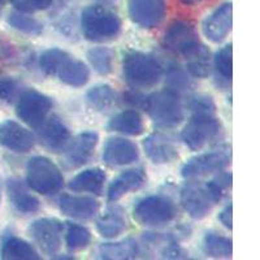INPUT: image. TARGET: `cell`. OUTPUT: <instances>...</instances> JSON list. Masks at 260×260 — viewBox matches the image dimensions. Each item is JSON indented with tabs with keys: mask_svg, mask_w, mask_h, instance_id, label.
Masks as SVG:
<instances>
[{
	"mask_svg": "<svg viewBox=\"0 0 260 260\" xmlns=\"http://www.w3.org/2000/svg\"><path fill=\"white\" fill-rule=\"evenodd\" d=\"M81 27L90 42H108L115 39L121 30V21L113 12L101 6L87 7L81 16Z\"/></svg>",
	"mask_w": 260,
	"mask_h": 260,
	"instance_id": "cell-1",
	"label": "cell"
},
{
	"mask_svg": "<svg viewBox=\"0 0 260 260\" xmlns=\"http://www.w3.org/2000/svg\"><path fill=\"white\" fill-rule=\"evenodd\" d=\"M143 107L152 121L162 127L176 126L183 118V110L177 91L166 89L145 98Z\"/></svg>",
	"mask_w": 260,
	"mask_h": 260,
	"instance_id": "cell-2",
	"label": "cell"
},
{
	"mask_svg": "<svg viewBox=\"0 0 260 260\" xmlns=\"http://www.w3.org/2000/svg\"><path fill=\"white\" fill-rule=\"evenodd\" d=\"M122 72L127 82L138 87L154 86L161 78L162 68L160 62L148 53L129 52L122 61Z\"/></svg>",
	"mask_w": 260,
	"mask_h": 260,
	"instance_id": "cell-3",
	"label": "cell"
},
{
	"mask_svg": "<svg viewBox=\"0 0 260 260\" xmlns=\"http://www.w3.org/2000/svg\"><path fill=\"white\" fill-rule=\"evenodd\" d=\"M27 186L43 195L56 194L64 185L61 172L50 159L31 157L26 166Z\"/></svg>",
	"mask_w": 260,
	"mask_h": 260,
	"instance_id": "cell-4",
	"label": "cell"
},
{
	"mask_svg": "<svg viewBox=\"0 0 260 260\" xmlns=\"http://www.w3.org/2000/svg\"><path fill=\"white\" fill-rule=\"evenodd\" d=\"M220 122L215 113H192V117L183 127L181 137L191 150H201L203 146L219 136Z\"/></svg>",
	"mask_w": 260,
	"mask_h": 260,
	"instance_id": "cell-5",
	"label": "cell"
},
{
	"mask_svg": "<svg viewBox=\"0 0 260 260\" xmlns=\"http://www.w3.org/2000/svg\"><path fill=\"white\" fill-rule=\"evenodd\" d=\"M176 207L166 197L152 195L142 199L134 207V217L142 225L160 226L175 219Z\"/></svg>",
	"mask_w": 260,
	"mask_h": 260,
	"instance_id": "cell-6",
	"label": "cell"
},
{
	"mask_svg": "<svg viewBox=\"0 0 260 260\" xmlns=\"http://www.w3.org/2000/svg\"><path fill=\"white\" fill-rule=\"evenodd\" d=\"M51 107L52 102L50 98L36 90H27L18 98L16 113L29 126L41 127L46 121Z\"/></svg>",
	"mask_w": 260,
	"mask_h": 260,
	"instance_id": "cell-7",
	"label": "cell"
},
{
	"mask_svg": "<svg viewBox=\"0 0 260 260\" xmlns=\"http://www.w3.org/2000/svg\"><path fill=\"white\" fill-rule=\"evenodd\" d=\"M181 203L183 208L195 220H202L210 215L216 201L207 185L187 183L181 190Z\"/></svg>",
	"mask_w": 260,
	"mask_h": 260,
	"instance_id": "cell-8",
	"label": "cell"
},
{
	"mask_svg": "<svg viewBox=\"0 0 260 260\" xmlns=\"http://www.w3.org/2000/svg\"><path fill=\"white\" fill-rule=\"evenodd\" d=\"M62 229L64 226L59 220L45 217L32 222L29 233L42 251L47 255H55L61 247Z\"/></svg>",
	"mask_w": 260,
	"mask_h": 260,
	"instance_id": "cell-9",
	"label": "cell"
},
{
	"mask_svg": "<svg viewBox=\"0 0 260 260\" xmlns=\"http://www.w3.org/2000/svg\"><path fill=\"white\" fill-rule=\"evenodd\" d=\"M199 43L201 42H199L194 27L182 21L173 22L162 37L164 48L172 51V52L181 53L182 56L194 50Z\"/></svg>",
	"mask_w": 260,
	"mask_h": 260,
	"instance_id": "cell-10",
	"label": "cell"
},
{
	"mask_svg": "<svg viewBox=\"0 0 260 260\" xmlns=\"http://www.w3.org/2000/svg\"><path fill=\"white\" fill-rule=\"evenodd\" d=\"M164 0H130L129 15L132 21L143 29H152L164 20Z\"/></svg>",
	"mask_w": 260,
	"mask_h": 260,
	"instance_id": "cell-11",
	"label": "cell"
},
{
	"mask_svg": "<svg viewBox=\"0 0 260 260\" xmlns=\"http://www.w3.org/2000/svg\"><path fill=\"white\" fill-rule=\"evenodd\" d=\"M231 157L226 152L222 151H216V152H208V154L199 155L192 159L182 167L181 175L185 178H197L203 177L213 173V172H220L229 166Z\"/></svg>",
	"mask_w": 260,
	"mask_h": 260,
	"instance_id": "cell-12",
	"label": "cell"
},
{
	"mask_svg": "<svg viewBox=\"0 0 260 260\" xmlns=\"http://www.w3.org/2000/svg\"><path fill=\"white\" fill-rule=\"evenodd\" d=\"M0 145L18 154H25L34 147V137L18 122L7 120L0 124Z\"/></svg>",
	"mask_w": 260,
	"mask_h": 260,
	"instance_id": "cell-13",
	"label": "cell"
},
{
	"mask_svg": "<svg viewBox=\"0 0 260 260\" xmlns=\"http://www.w3.org/2000/svg\"><path fill=\"white\" fill-rule=\"evenodd\" d=\"M139 156L138 147L125 138H110L104 145L103 160L111 167H121L132 164Z\"/></svg>",
	"mask_w": 260,
	"mask_h": 260,
	"instance_id": "cell-14",
	"label": "cell"
},
{
	"mask_svg": "<svg viewBox=\"0 0 260 260\" xmlns=\"http://www.w3.org/2000/svg\"><path fill=\"white\" fill-rule=\"evenodd\" d=\"M59 207L64 215L72 219L90 220L99 211V203L90 197L64 194L59 199Z\"/></svg>",
	"mask_w": 260,
	"mask_h": 260,
	"instance_id": "cell-15",
	"label": "cell"
},
{
	"mask_svg": "<svg viewBox=\"0 0 260 260\" xmlns=\"http://www.w3.org/2000/svg\"><path fill=\"white\" fill-rule=\"evenodd\" d=\"M69 145V143H68ZM98 145V134L94 132H85L72 141L67 148L65 161L71 167H81L89 161Z\"/></svg>",
	"mask_w": 260,
	"mask_h": 260,
	"instance_id": "cell-16",
	"label": "cell"
},
{
	"mask_svg": "<svg viewBox=\"0 0 260 260\" xmlns=\"http://www.w3.org/2000/svg\"><path fill=\"white\" fill-rule=\"evenodd\" d=\"M232 30V4H222L219 9L207 18L204 22L203 31L213 43H220L228 37Z\"/></svg>",
	"mask_w": 260,
	"mask_h": 260,
	"instance_id": "cell-17",
	"label": "cell"
},
{
	"mask_svg": "<svg viewBox=\"0 0 260 260\" xmlns=\"http://www.w3.org/2000/svg\"><path fill=\"white\" fill-rule=\"evenodd\" d=\"M146 154L155 164H167L175 161L178 157V151L171 139L161 134H152L143 141Z\"/></svg>",
	"mask_w": 260,
	"mask_h": 260,
	"instance_id": "cell-18",
	"label": "cell"
},
{
	"mask_svg": "<svg viewBox=\"0 0 260 260\" xmlns=\"http://www.w3.org/2000/svg\"><path fill=\"white\" fill-rule=\"evenodd\" d=\"M146 181L143 169H129L111 182L108 187V201L117 202L130 191H136Z\"/></svg>",
	"mask_w": 260,
	"mask_h": 260,
	"instance_id": "cell-19",
	"label": "cell"
},
{
	"mask_svg": "<svg viewBox=\"0 0 260 260\" xmlns=\"http://www.w3.org/2000/svg\"><path fill=\"white\" fill-rule=\"evenodd\" d=\"M7 191H8L9 201L18 212L29 215V213H36L41 208L39 199L30 194L29 190L20 180L16 178L9 180L7 183Z\"/></svg>",
	"mask_w": 260,
	"mask_h": 260,
	"instance_id": "cell-20",
	"label": "cell"
},
{
	"mask_svg": "<svg viewBox=\"0 0 260 260\" xmlns=\"http://www.w3.org/2000/svg\"><path fill=\"white\" fill-rule=\"evenodd\" d=\"M56 76L65 85H69L72 87H81L89 81L90 71L85 62L68 55L60 65V68L57 69Z\"/></svg>",
	"mask_w": 260,
	"mask_h": 260,
	"instance_id": "cell-21",
	"label": "cell"
},
{
	"mask_svg": "<svg viewBox=\"0 0 260 260\" xmlns=\"http://www.w3.org/2000/svg\"><path fill=\"white\" fill-rule=\"evenodd\" d=\"M42 126V141L48 148L53 151H61L68 146L71 133L61 120L57 117H51L47 122H43Z\"/></svg>",
	"mask_w": 260,
	"mask_h": 260,
	"instance_id": "cell-22",
	"label": "cell"
},
{
	"mask_svg": "<svg viewBox=\"0 0 260 260\" xmlns=\"http://www.w3.org/2000/svg\"><path fill=\"white\" fill-rule=\"evenodd\" d=\"M106 173L101 168H91L78 173L69 182V189L77 192H91L101 195L103 191Z\"/></svg>",
	"mask_w": 260,
	"mask_h": 260,
	"instance_id": "cell-23",
	"label": "cell"
},
{
	"mask_svg": "<svg viewBox=\"0 0 260 260\" xmlns=\"http://www.w3.org/2000/svg\"><path fill=\"white\" fill-rule=\"evenodd\" d=\"M96 229L104 238H115L126 229V219L120 207H111L96 221Z\"/></svg>",
	"mask_w": 260,
	"mask_h": 260,
	"instance_id": "cell-24",
	"label": "cell"
},
{
	"mask_svg": "<svg viewBox=\"0 0 260 260\" xmlns=\"http://www.w3.org/2000/svg\"><path fill=\"white\" fill-rule=\"evenodd\" d=\"M108 129L125 136H139L145 130V124L142 116L137 111L127 110L116 115L108 124Z\"/></svg>",
	"mask_w": 260,
	"mask_h": 260,
	"instance_id": "cell-25",
	"label": "cell"
},
{
	"mask_svg": "<svg viewBox=\"0 0 260 260\" xmlns=\"http://www.w3.org/2000/svg\"><path fill=\"white\" fill-rule=\"evenodd\" d=\"M2 257L7 260H38L39 255L26 241L9 237L2 245Z\"/></svg>",
	"mask_w": 260,
	"mask_h": 260,
	"instance_id": "cell-26",
	"label": "cell"
},
{
	"mask_svg": "<svg viewBox=\"0 0 260 260\" xmlns=\"http://www.w3.org/2000/svg\"><path fill=\"white\" fill-rule=\"evenodd\" d=\"M102 259H134L141 254L138 243L132 238L116 243H104L98 248Z\"/></svg>",
	"mask_w": 260,
	"mask_h": 260,
	"instance_id": "cell-27",
	"label": "cell"
},
{
	"mask_svg": "<svg viewBox=\"0 0 260 260\" xmlns=\"http://www.w3.org/2000/svg\"><path fill=\"white\" fill-rule=\"evenodd\" d=\"M186 59V68L191 76L197 78H204L210 74L211 69V55L206 46L199 43L194 50L185 55Z\"/></svg>",
	"mask_w": 260,
	"mask_h": 260,
	"instance_id": "cell-28",
	"label": "cell"
},
{
	"mask_svg": "<svg viewBox=\"0 0 260 260\" xmlns=\"http://www.w3.org/2000/svg\"><path fill=\"white\" fill-rule=\"evenodd\" d=\"M203 250L208 256L231 257L233 252V245L226 237L216 233H207L203 241Z\"/></svg>",
	"mask_w": 260,
	"mask_h": 260,
	"instance_id": "cell-29",
	"label": "cell"
},
{
	"mask_svg": "<svg viewBox=\"0 0 260 260\" xmlns=\"http://www.w3.org/2000/svg\"><path fill=\"white\" fill-rule=\"evenodd\" d=\"M87 101H89L90 106L96 111H107L115 104L116 95L111 86L98 85L89 90Z\"/></svg>",
	"mask_w": 260,
	"mask_h": 260,
	"instance_id": "cell-30",
	"label": "cell"
},
{
	"mask_svg": "<svg viewBox=\"0 0 260 260\" xmlns=\"http://www.w3.org/2000/svg\"><path fill=\"white\" fill-rule=\"evenodd\" d=\"M87 59L92 68L101 74H108L113 68V55L112 51L107 47H95L87 52Z\"/></svg>",
	"mask_w": 260,
	"mask_h": 260,
	"instance_id": "cell-31",
	"label": "cell"
},
{
	"mask_svg": "<svg viewBox=\"0 0 260 260\" xmlns=\"http://www.w3.org/2000/svg\"><path fill=\"white\" fill-rule=\"evenodd\" d=\"M8 24L18 31L29 36H39L43 31V26L38 20L21 12L11 13L8 17Z\"/></svg>",
	"mask_w": 260,
	"mask_h": 260,
	"instance_id": "cell-32",
	"label": "cell"
},
{
	"mask_svg": "<svg viewBox=\"0 0 260 260\" xmlns=\"http://www.w3.org/2000/svg\"><path fill=\"white\" fill-rule=\"evenodd\" d=\"M91 241V233L87 228L77 224H69L67 232V247L71 251H78L87 247Z\"/></svg>",
	"mask_w": 260,
	"mask_h": 260,
	"instance_id": "cell-33",
	"label": "cell"
},
{
	"mask_svg": "<svg viewBox=\"0 0 260 260\" xmlns=\"http://www.w3.org/2000/svg\"><path fill=\"white\" fill-rule=\"evenodd\" d=\"M233 48L232 45L222 47L219 52L216 53L215 68L217 74L226 82H231L233 77Z\"/></svg>",
	"mask_w": 260,
	"mask_h": 260,
	"instance_id": "cell-34",
	"label": "cell"
},
{
	"mask_svg": "<svg viewBox=\"0 0 260 260\" xmlns=\"http://www.w3.org/2000/svg\"><path fill=\"white\" fill-rule=\"evenodd\" d=\"M69 53L65 51L59 50V48H51V50L45 51L41 56V68L45 73L50 76H56L57 69L68 56Z\"/></svg>",
	"mask_w": 260,
	"mask_h": 260,
	"instance_id": "cell-35",
	"label": "cell"
},
{
	"mask_svg": "<svg viewBox=\"0 0 260 260\" xmlns=\"http://www.w3.org/2000/svg\"><path fill=\"white\" fill-rule=\"evenodd\" d=\"M167 82H168L169 89L180 92L189 87L190 78L180 67H171L168 73H167Z\"/></svg>",
	"mask_w": 260,
	"mask_h": 260,
	"instance_id": "cell-36",
	"label": "cell"
},
{
	"mask_svg": "<svg viewBox=\"0 0 260 260\" xmlns=\"http://www.w3.org/2000/svg\"><path fill=\"white\" fill-rule=\"evenodd\" d=\"M189 106L192 113H215V103L212 98L207 95H198V96L191 98Z\"/></svg>",
	"mask_w": 260,
	"mask_h": 260,
	"instance_id": "cell-37",
	"label": "cell"
},
{
	"mask_svg": "<svg viewBox=\"0 0 260 260\" xmlns=\"http://www.w3.org/2000/svg\"><path fill=\"white\" fill-rule=\"evenodd\" d=\"M20 12H36L51 6L52 0H9Z\"/></svg>",
	"mask_w": 260,
	"mask_h": 260,
	"instance_id": "cell-38",
	"label": "cell"
},
{
	"mask_svg": "<svg viewBox=\"0 0 260 260\" xmlns=\"http://www.w3.org/2000/svg\"><path fill=\"white\" fill-rule=\"evenodd\" d=\"M17 86L11 80H0V99L3 101H12L15 98Z\"/></svg>",
	"mask_w": 260,
	"mask_h": 260,
	"instance_id": "cell-39",
	"label": "cell"
},
{
	"mask_svg": "<svg viewBox=\"0 0 260 260\" xmlns=\"http://www.w3.org/2000/svg\"><path fill=\"white\" fill-rule=\"evenodd\" d=\"M232 211H233V207H232V204H229V206H226L219 215L220 222H221L226 229H229V231L233 228V225H232L233 224V213H232Z\"/></svg>",
	"mask_w": 260,
	"mask_h": 260,
	"instance_id": "cell-40",
	"label": "cell"
},
{
	"mask_svg": "<svg viewBox=\"0 0 260 260\" xmlns=\"http://www.w3.org/2000/svg\"><path fill=\"white\" fill-rule=\"evenodd\" d=\"M183 4H186V6H194L197 3H201L202 0H181Z\"/></svg>",
	"mask_w": 260,
	"mask_h": 260,
	"instance_id": "cell-41",
	"label": "cell"
}]
</instances>
